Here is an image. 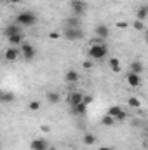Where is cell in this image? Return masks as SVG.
Masks as SVG:
<instances>
[{"instance_id": "obj_6", "label": "cell", "mask_w": 148, "mask_h": 150, "mask_svg": "<svg viewBox=\"0 0 148 150\" xmlns=\"http://www.w3.org/2000/svg\"><path fill=\"white\" fill-rule=\"evenodd\" d=\"M125 80H127V84H129L131 87H140V86H141V77H140V74L129 72V74L125 75Z\"/></svg>"}, {"instance_id": "obj_11", "label": "cell", "mask_w": 148, "mask_h": 150, "mask_svg": "<svg viewBox=\"0 0 148 150\" xmlns=\"http://www.w3.org/2000/svg\"><path fill=\"white\" fill-rule=\"evenodd\" d=\"M82 101H84V96H82V93H78V91H75V93H72V94L68 96V103H70L72 108L77 107L78 103H82Z\"/></svg>"}, {"instance_id": "obj_33", "label": "cell", "mask_w": 148, "mask_h": 150, "mask_svg": "<svg viewBox=\"0 0 148 150\" xmlns=\"http://www.w3.org/2000/svg\"><path fill=\"white\" fill-rule=\"evenodd\" d=\"M49 150H58L56 147H49Z\"/></svg>"}, {"instance_id": "obj_23", "label": "cell", "mask_w": 148, "mask_h": 150, "mask_svg": "<svg viewBox=\"0 0 148 150\" xmlns=\"http://www.w3.org/2000/svg\"><path fill=\"white\" fill-rule=\"evenodd\" d=\"M101 124H103V126H113V124H115V117H111L110 113H106V115L101 119Z\"/></svg>"}, {"instance_id": "obj_24", "label": "cell", "mask_w": 148, "mask_h": 150, "mask_svg": "<svg viewBox=\"0 0 148 150\" xmlns=\"http://www.w3.org/2000/svg\"><path fill=\"white\" fill-rule=\"evenodd\" d=\"M2 101H4V103L14 101V94H12V93H2Z\"/></svg>"}, {"instance_id": "obj_3", "label": "cell", "mask_w": 148, "mask_h": 150, "mask_svg": "<svg viewBox=\"0 0 148 150\" xmlns=\"http://www.w3.org/2000/svg\"><path fill=\"white\" fill-rule=\"evenodd\" d=\"M70 7L75 16H82L85 12V2L84 0H70Z\"/></svg>"}, {"instance_id": "obj_18", "label": "cell", "mask_w": 148, "mask_h": 150, "mask_svg": "<svg viewBox=\"0 0 148 150\" xmlns=\"http://www.w3.org/2000/svg\"><path fill=\"white\" fill-rule=\"evenodd\" d=\"M82 142H84V145H94L96 143V136L91 134V133H85L84 138H82Z\"/></svg>"}, {"instance_id": "obj_28", "label": "cell", "mask_w": 148, "mask_h": 150, "mask_svg": "<svg viewBox=\"0 0 148 150\" xmlns=\"http://www.w3.org/2000/svg\"><path fill=\"white\" fill-rule=\"evenodd\" d=\"M84 68H87V70L92 68V63H91V61H84Z\"/></svg>"}, {"instance_id": "obj_2", "label": "cell", "mask_w": 148, "mask_h": 150, "mask_svg": "<svg viewBox=\"0 0 148 150\" xmlns=\"http://www.w3.org/2000/svg\"><path fill=\"white\" fill-rule=\"evenodd\" d=\"M16 23L21 25V26H33L37 23V16L30 11H23L16 16Z\"/></svg>"}, {"instance_id": "obj_15", "label": "cell", "mask_w": 148, "mask_h": 150, "mask_svg": "<svg viewBox=\"0 0 148 150\" xmlns=\"http://www.w3.org/2000/svg\"><path fill=\"white\" fill-rule=\"evenodd\" d=\"M65 79H66V82H70V84H73L78 80V72H75V70H68L66 75H65Z\"/></svg>"}, {"instance_id": "obj_31", "label": "cell", "mask_w": 148, "mask_h": 150, "mask_svg": "<svg viewBox=\"0 0 148 150\" xmlns=\"http://www.w3.org/2000/svg\"><path fill=\"white\" fill-rule=\"evenodd\" d=\"M49 37H51V38H58V37H59V33H56V32H52V33H51Z\"/></svg>"}, {"instance_id": "obj_9", "label": "cell", "mask_w": 148, "mask_h": 150, "mask_svg": "<svg viewBox=\"0 0 148 150\" xmlns=\"http://www.w3.org/2000/svg\"><path fill=\"white\" fill-rule=\"evenodd\" d=\"M111 117H115V120H124L125 117H127V113L124 112L120 107H110V110H108Z\"/></svg>"}, {"instance_id": "obj_7", "label": "cell", "mask_w": 148, "mask_h": 150, "mask_svg": "<svg viewBox=\"0 0 148 150\" xmlns=\"http://www.w3.org/2000/svg\"><path fill=\"white\" fill-rule=\"evenodd\" d=\"M4 33H5V37H14V35H19L21 33V25H18V23H12V25H9L5 30H4Z\"/></svg>"}, {"instance_id": "obj_35", "label": "cell", "mask_w": 148, "mask_h": 150, "mask_svg": "<svg viewBox=\"0 0 148 150\" xmlns=\"http://www.w3.org/2000/svg\"><path fill=\"white\" fill-rule=\"evenodd\" d=\"M147 44H148V33H147Z\"/></svg>"}, {"instance_id": "obj_30", "label": "cell", "mask_w": 148, "mask_h": 150, "mask_svg": "<svg viewBox=\"0 0 148 150\" xmlns=\"http://www.w3.org/2000/svg\"><path fill=\"white\" fill-rule=\"evenodd\" d=\"M118 28H127V23H117Z\"/></svg>"}, {"instance_id": "obj_14", "label": "cell", "mask_w": 148, "mask_h": 150, "mask_svg": "<svg viewBox=\"0 0 148 150\" xmlns=\"http://www.w3.org/2000/svg\"><path fill=\"white\" fill-rule=\"evenodd\" d=\"M131 72L141 75V72H143V63H141V61H138V59H134V61L131 63Z\"/></svg>"}, {"instance_id": "obj_32", "label": "cell", "mask_w": 148, "mask_h": 150, "mask_svg": "<svg viewBox=\"0 0 148 150\" xmlns=\"http://www.w3.org/2000/svg\"><path fill=\"white\" fill-rule=\"evenodd\" d=\"M98 150H113V149H111V147H99Z\"/></svg>"}, {"instance_id": "obj_16", "label": "cell", "mask_w": 148, "mask_h": 150, "mask_svg": "<svg viewBox=\"0 0 148 150\" xmlns=\"http://www.w3.org/2000/svg\"><path fill=\"white\" fill-rule=\"evenodd\" d=\"M9 44H11L12 47H16V45H23V33L14 35V37H9Z\"/></svg>"}, {"instance_id": "obj_21", "label": "cell", "mask_w": 148, "mask_h": 150, "mask_svg": "<svg viewBox=\"0 0 148 150\" xmlns=\"http://www.w3.org/2000/svg\"><path fill=\"white\" fill-rule=\"evenodd\" d=\"M147 16H148V9L143 5V7H140L138 9V12H136V18L140 19V21H143V19H147Z\"/></svg>"}, {"instance_id": "obj_26", "label": "cell", "mask_w": 148, "mask_h": 150, "mask_svg": "<svg viewBox=\"0 0 148 150\" xmlns=\"http://www.w3.org/2000/svg\"><path fill=\"white\" fill-rule=\"evenodd\" d=\"M132 26H134L136 30H140V32H141V30H143V21H140V19H136V21L132 23Z\"/></svg>"}, {"instance_id": "obj_19", "label": "cell", "mask_w": 148, "mask_h": 150, "mask_svg": "<svg viewBox=\"0 0 148 150\" xmlns=\"http://www.w3.org/2000/svg\"><path fill=\"white\" fill-rule=\"evenodd\" d=\"M108 65H110V68L113 72H120V59L118 58H110Z\"/></svg>"}, {"instance_id": "obj_25", "label": "cell", "mask_w": 148, "mask_h": 150, "mask_svg": "<svg viewBox=\"0 0 148 150\" xmlns=\"http://www.w3.org/2000/svg\"><path fill=\"white\" fill-rule=\"evenodd\" d=\"M28 108H30L32 112H37L38 108H40V101H37V100H33V101H30V103H28Z\"/></svg>"}, {"instance_id": "obj_8", "label": "cell", "mask_w": 148, "mask_h": 150, "mask_svg": "<svg viewBox=\"0 0 148 150\" xmlns=\"http://www.w3.org/2000/svg\"><path fill=\"white\" fill-rule=\"evenodd\" d=\"M30 149L32 150H49V145H47L45 140H42V138H35V140H32Z\"/></svg>"}, {"instance_id": "obj_20", "label": "cell", "mask_w": 148, "mask_h": 150, "mask_svg": "<svg viewBox=\"0 0 148 150\" xmlns=\"http://www.w3.org/2000/svg\"><path fill=\"white\" fill-rule=\"evenodd\" d=\"M66 26H68V28H80V19H78V16L70 18V19L66 21Z\"/></svg>"}, {"instance_id": "obj_29", "label": "cell", "mask_w": 148, "mask_h": 150, "mask_svg": "<svg viewBox=\"0 0 148 150\" xmlns=\"http://www.w3.org/2000/svg\"><path fill=\"white\" fill-rule=\"evenodd\" d=\"M40 129H42V131H44V133H49V131H51V127H49V126H45V124H44V126H42V127H40Z\"/></svg>"}, {"instance_id": "obj_12", "label": "cell", "mask_w": 148, "mask_h": 150, "mask_svg": "<svg viewBox=\"0 0 148 150\" xmlns=\"http://www.w3.org/2000/svg\"><path fill=\"white\" fill-rule=\"evenodd\" d=\"M96 35L101 38H108V35H110V28L106 26V25H98L96 26Z\"/></svg>"}, {"instance_id": "obj_10", "label": "cell", "mask_w": 148, "mask_h": 150, "mask_svg": "<svg viewBox=\"0 0 148 150\" xmlns=\"http://www.w3.org/2000/svg\"><path fill=\"white\" fill-rule=\"evenodd\" d=\"M18 56H19V51H18L16 47H9V49L5 51V54H4L5 61H9V63H14V61L18 59Z\"/></svg>"}, {"instance_id": "obj_22", "label": "cell", "mask_w": 148, "mask_h": 150, "mask_svg": "<svg viewBox=\"0 0 148 150\" xmlns=\"http://www.w3.org/2000/svg\"><path fill=\"white\" fill-rule=\"evenodd\" d=\"M127 105H129L131 108H140V107H141V101H140V98H134V96H132V98L127 100Z\"/></svg>"}, {"instance_id": "obj_34", "label": "cell", "mask_w": 148, "mask_h": 150, "mask_svg": "<svg viewBox=\"0 0 148 150\" xmlns=\"http://www.w3.org/2000/svg\"><path fill=\"white\" fill-rule=\"evenodd\" d=\"M9 2H19V0H9Z\"/></svg>"}, {"instance_id": "obj_1", "label": "cell", "mask_w": 148, "mask_h": 150, "mask_svg": "<svg viewBox=\"0 0 148 150\" xmlns=\"http://www.w3.org/2000/svg\"><path fill=\"white\" fill-rule=\"evenodd\" d=\"M89 56H91V59L99 61V59H103V58L108 56V47L105 44H92L89 47Z\"/></svg>"}, {"instance_id": "obj_17", "label": "cell", "mask_w": 148, "mask_h": 150, "mask_svg": "<svg viewBox=\"0 0 148 150\" xmlns=\"http://www.w3.org/2000/svg\"><path fill=\"white\" fill-rule=\"evenodd\" d=\"M85 110H87V105H85L84 101H82V103H78L77 107H73V108H72V112H73L75 115H84V113H85Z\"/></svg>"}, {"instance_id": "obj_36", "label": "cell", "mask_w": 148, "mask_h": 150, "mask_svg": "<svg viewBox=\"0 0 148 150\" xmlns=\"http://www.w3.org/2000/svg\"><path fill=\"white\" fill-rule=\"evenodd\" d=\"M147 147H148V145H147Z\"/></svg>"}, {"instance_id": "obj_5", "label": "cell", "mask_w": 148, "mask_h": 150, "mask_svg": "<svg viewBox=\"0 0 148 150\" xmlns=\"http://www.w3.org/2000/svg\"><path fill=\"white\" fill-rule=\"evenodd\" d=\"M65 37L68 38V40H78V38L84 37V33H82L80 28H68V26H66V30H65Z\"/></svg>"}, {"instance_id": "obj_4", "label": "cell", "mask_w": 148, "mask_h": 150, "mask_svg": "<svg viewBox=\"0 0 148 150\" xmlns=\"http://www.w3.org/2000/svg\"><path fill=\"white\" fill-rule=\"evenodd\" d=\"M21 52H23V58L26 61H32L35 58V47L32 44H23L21 45Z\"/></svg>"}, {"instance_id": "obj_27", "label": "cell", "mask_w": 148, "mask_h": 150, "mask_svg": "<svg viewBox=\"0 0 148 150\" xmlns=\"http://www.w3.org/2000/svg\"><path fill=\"white\" fill-rule=\"evenodd\" d=\"M91 101H92V96H84V103L85 105H89Z\"/></svg>"}, {"instance_id": "obj_13", "label": "cell", "mask_w": 148, "mask_h": 150, "mask_svg": "<svg viewBox=\"0 0 148 150\" xmlns=\"http://www.w3.org/2000/svg\"><path fill=\"white\" fill-rule=\"evenodd\" d=\"M59 100H61V96H59L58 93H54V91H49V93H47V101H49L51 105L59 103Z\"/></svg>"}]
</instances>
